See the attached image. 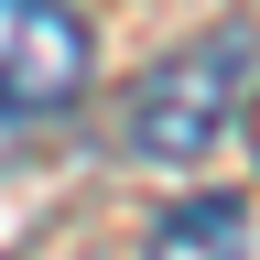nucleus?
I'll use <instances>...</instances> for the list:
<instances>
[{"label": "nucleus", "mask_w": 260, "mask_h": 260, "mask_svg": "<svg viewBox=\"0 0 260 260\" xmlns=\"http://www.w3.org/2000/svg\"><path fill=\"white\" fill-rule=\"evenodd\" d=\"M249 65H260V54H249L239 22H217V32H195V44H174L141 87H130L119 141L141 152V162H195V152H217V130L249 109Z\"/></svg>", "instance_id": "obj_1"}, {"label": "nucleus", "mask_w": 260, "mask_h": 260, "mask_svg": "<svg viewBox=\"0 0 260 260\" xmlns=\"http://www.w3.org/2000/svg\"><path fill=\"white\" fill-rule=\"evenodd\" d=\"M87 98V22L65 0H0V119H54Z\"/></svg>", "instance_id": "obj_2"}, {"label": "nucleus", "mask_w": 260, "mask_h": 260, "mask_svg": "<svg viewBox=\"0 0 260 260\" xmlns=\"http://www.w3.org/2000/svg\"><path fill=\"white\" fill-rule=\"evenodd\" d=\"M239 239H249V206H239V195H184V206H162V217H152V249H162V260L239 249Z\"/></svg>", "instance_id": "obj_3"}, {"label": "nucleus", "mask_w": 260, "mask_h": 260, "mask_svg": "<svg viewBox=\"0 0 260 260\" xmlns=\"http://www.w3.org/2000/svg\"><path fill=\"white\" fill-rule=\"evenodd\" d=\"M249 141H260V109H249Z\"/></svg>", "instance_id": "obj_4"}]
</instances>
